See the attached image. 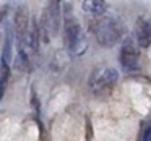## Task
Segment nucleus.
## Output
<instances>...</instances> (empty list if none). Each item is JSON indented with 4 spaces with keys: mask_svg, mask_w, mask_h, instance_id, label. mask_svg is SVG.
<instances>
[{
    "mask_svg": "<svg viewBox=\"0 0 151 141\" xmlns=\"http://www.w3.org/2000/svg\"><path fill=\"white\" fill-rule=\"evenodd\" d=\"M88 28L99 42V46L102 47H114L127 37V29L124 23L119 18L109 16V15L91 18Z\"/></svg>",
    "mask_w": 151,
    "mask_h": 141,
    "instance_id": "obj_1",
    "label": "nucleus"
},
{
    "mask_svg": "<svg viewBox=\"0 0 151 141\" xmlns=\"http://www.w3.org/2000/svg\"><path fill=\"white\" fill-rule=\"evenodd\" d=\"M63 42H65L67 50L73 55L83 54L86 47L83 28L78 23V20L72 15H65L63 18Z\"/></svg>",
    "mask_w": 151,
    "mask_h": 141,
    "instance_id": "obj_2",
    "label": "nucleus"
},
{
    "mask_svg": "<svg viewBox=\"0 0 151 141\" xmlns=\"http://www.w3.org/2000/svg\"><path fill=\"white\" fill-rule=\"evenodd\" d=\"M119 62L125 72H137L140 68V47H138L135 36H127L122 41L120 52H119Z\"/></svg>",
    "mask_w": 151,
    "mask_h": 141,
    "instance_id": "obj_3",
    "label": "nucleus"
},
{
    "mask_svg": "<svg viewBox=\"0 0 151 141\" xmlns=\"http://www.w3.org/2000/svg\"><path fill=\"white\" fill-rule=\"evenodd\" d=\"M119 79V72L114 67H101L96 68L88 78V86L91 91H102L109 86L115 84Z\"/></svg>",
    "mask_w": 151,
    "mask_h": 141,
    "instance_id": "obj_4",
    "label": "nucleus"
},
{
    "mask_svg": "<svg viewBox=\"0 0 151 141\" xmlns=\"http://www.w3.org/2000/svg\"><path fill=\"white\" fill-rule=\"evenodd\" d=\"M29 15L26 7H20L15 11V34H17L18 47H26V37L29 33Z\"/></svg>",
    "mask_w": 151,
    "mask_h": 141,
    "instance_id": "obj_5",
    "label": "nucleus"
},
{
    "mask_svg": "<svg viewBox=\"0 0 151 141\" xmlns=\"http://www.w3.org/2000/svg\"><path fill=\"white\" fill-rule=\"evenodd\" d=\"M135 41L140 49H148L151 46V20L140 18L135 26Z\"/></svg>",
    "mask_w": 151,
    "mask_h": 141,
    "instance_id": "obj_6",
    "label": "nucleus"
},
{
    "mask_svg": "<svg viewBox=\"0 0 151 141\" xmlns=\"http://www.w3.org/2000/svg\"><path fill=\"white\" fill-rule=\"evenodd\" d=\"M26 49L31 50L33 55H39L41 54V31H39V21L37 20H31V26H29V33L26 37Z\"/></svg>",
    "mask_w": 151,
    "mask_h": 141,
    "instance_id": "obj_7",
    "label": "nucleus"
},
{
    "mask_svg": "<svg viewBox=\"0 0 151 141\" xmlns=\"http://www.w3.org/2000/svg\"><path fill=\"white\" fill-rule=\"evenodd\" d=\"M46 11H47V16H49L52 36H57V34H59V31H60V21H62L60 4H59V2H50L49 5H46Z\"/></svg>",
    "mask_w": 151,
    "mask_h": 141,
    "instance_id": "obj_8",
    "label": "nucleus"
},
{
    "mask_svg": "<svg viewBox=\"0 0 151 141\" xmlns=\"http://www.w3.org/2000/svg\"><path fill=\"white\" fill-rule=\"evenodd\" d=\"M81 8L86 13H91V15H94V16H102V15H106V11H107L109 4L104 2V0H86V2L81 4Z\"/></svg>",
    "mask_w": 151,
    "mask_h": 141,
    "instance_id": "obj_9",
    "label": "nucleus"
},
{
    "mask_svg": "<svg viewBox=\"0 0 151 141\" xmlns=\"http://www.w3.org/2000/svg\"><path fill=\"white\" fill-rule=\"evenodd\" d=\"M8 79H10V65L0 62V101L5 96V89H7Z\"/></svg>",
    "mask_w": 151,
    "mask_h": 141,
    "instance_id": "obj_10",
    "label": "nucleus"
},
{
    "mask_svg": "<svg viewBox=\"0 0 151 141\" xmlns=\"http://www.w3.org/2000/svg\"><path fill=\"white\" fill-rule=\"evenodd\" d=\"M12 47H13V41H12L10 36H7L4 42V50H2V62L8 63V65H10V60H12Z\"/></svg>",
    "mask_w": 151,
    "mask_h": 141,
    "instance_id": "obj_11",
    "label": "nucleus"
},
{
    "mask_svg": "<svg viewBox=\"0 0 151 141\" xmlns=\"http://www.w3.org/2000/svg\"><path fill=\"white\" fill-rule=\"evenodd\" d=\"M143 141H151V125L146 128V131H145V135H143Z\"/></svg>",
    "mask_w": 151,
    "mask_h": 141,
    "instance_id": "obj_12",
    "label": "nucleus"
},
{
    "mask_svg": "<svg viewBox=\"0 0 151 141\" xmlns=\"http://www.w3.org/2000/svg\"><path fill=\"white\" fill-rule=\"evenodd\" d=\"M5 15H7V11H5V8H2V10H0V23H2V21H4Z\"/></svg>",
    "mask_w": 151,
    "mask_h": 141,
    "instance_id": "obj_13",
    "label": "nucleus"
}]
</instances>
